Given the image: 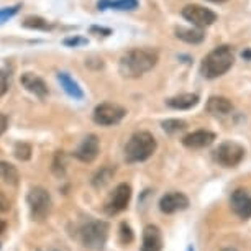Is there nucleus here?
Returning a JSON list of instances; mask_svg holds the SVG:
<instances>
[{"label":"nucleus","mask_w":251,"mask_h":251,"mask_svg":"<svg viewBox=\"0 0 251 251\" xmlns=\"http://www.w3.org/2000/svg\"><path fill=\"white\" fill-rule=\"evenodd\" d=\"M222 251H235L233 248H225V250H222Z\"/></svg>","instance_id":"f704fd0d"},{"label":"nucleus","mask_w":251,"mask_h":251,"mask_svg":"<svg viewBox=\"0 0 251 251\" xmlns=\"http://www.w3.org/2000/svg\"><path fill=\"white\" fill-rule=\"evenodd\" d=\"M231 208L240 219L248 220L251 219V194L245 189H236V191L231 194L230 199Z\"/></svg>","instance_id":"9d476101"},{"label":"nucleus","mask_w":251,"mask_h":251,"mask_svg":"<svg viewBox=\"0 0 251 251\" xmlns=\"http://www.w3.org/2000/svg\"><path fill=\"white\" fill-rule=\"evenodd\" d=\"M100 151V143L96 135H89L84 138V141L80 143V146L74 151V156L82 163H92L94 159L99 156Z\"/></svg>","instance_id":"f8f14e48"},{"label":"nucleus","mask_w":251,"mask_h":251,"mask_svg":"<svg viewBox=\"0 0 251 251\" xmlns=\"http://www.w3.org/2000/svg\"><path fill=\"white\" fill-rule=\"evenodd\" d=\"M7 126H8V120H7V117L3 115V113H0V136H2L3 133H5Z\"/></svg>","instance_id":"7c9ffc66"},{"label":"nucleus","mask_w":251,"mask_h":251,"mask_svg":"<svg viewBox=\"0 0 251 251\" xmlns=\"http://www.w3.org/2000/svg\"><path fill=\"white\" fill-rule=\"evenodd\" d=\"M210 2H217V3H219V2H225V0H210Z\"/></svg>","instance_id":"c9c22d12"},{"label":"nucleus","mask_w":251,"mask_h":251,"mask_svg":"<svg viewBox=\"0 0 251 251\" xmlns=\"http://www.w3.org/2000/svg\"><path fill=\"white\" fill-rule=\"evenodd\" d=\"M66 163H64V153L63 151H58L54 156V161H53V173L56 176H64V171H66Z\"/></svg>","instance_id":"393cba45"},{"label":"nucleus","mask_w":251,"mask_h":251,"mask_svg":"<svg viewBox=\"0 0 251 251\" xmlns=\"http://www.w3.org/2000/svg\"><path fill=\"white\" fill-rule=\"evenodd\" d=\"M156 138L150 131H136L130 136L125 145V161L126 163H141L153 156L156 151Z\"/></svg>","instance_id":"7ed1b4c3"},{"label":"nucleus","mask_w":251,"mask_h":251,"mask_svg":"<svg viewBox=\"0 0 251 251\" xmlns=\"http://www.w3.org/2000/svg\"><path fill=\"white\" fill-rule=\"evenodd\" d=\"M58 80H59L61 87L64 89V92L68 94L69 97L75 99V100H80V99H84L82 89L79 87V84L75 82V80L71 77L68 73H59L58 74Z\"/></svg>","instance_id":"dca6fc26"},{"label":"nucleus","mask_w":251,"mask_h":251,"mask_svg":"<svg viewBox=\"0 0 251 251\" xmlns=\"http://www.w3.org/2000/svg\"><path fill=\"white\" fill-rule=\"evenodd\" d=\"M113 173H115V169H112V168H108V166H105V168H102L100 171H99L96 176H94L92 179V184H94V187H97V189H100L103 186H107L108 182H110V179L113 176Z\"/></svg>","instance_id":"4be33fe9"},{"label":"nucleus","mask_w":251,"mask_h":251,"mask_svg":"<svg viewBox=\"0 0 251 251\" xmlns=\"http://www.w3.org/2000/svg\"><path fill=\"white\" fill-rule=\"evenodd\" d=\"M199 103L197 94H181V96L168 99V105L176 110H189V108L196 107Z\"/></svg>","instance_id":"f3484780"},{"label":"nucleus","mask_w":251,"mask_h":251,"mask_svg":"<svg viewBox=\"0 0 251 251\" xmlns=\"http://www.w3.org/2000/svg\"><path fill=\"white\" fill-rule=\"evenodd\" d=\"M10 201H8V197L0 191V214H3V212H8L10 210Z\"/></svg>","instance_id":"c85d7f7f"},{"label":"nucleus","mask_w":251,"mask_h":251,"mask_svg":"<svg viewBox=\"0 0 251 251\" xmlns=\"http://www.w3.org/2000/svg\"><path fill=\"white\" fill-rule=\"evenodd\" d=\"M187 126V123L184 120H177V118H171V120L163 122V128L168 133H177V131L184 130Z\"/></svg>","instance_id":"b1692460"},{"label":"nucleus","mask_w":251,"mask_h":251,"mask_svg":"<svg viewBox=\"0 0 251 251\" xmlns=\"http://www.w3.org/2000/svg\"><path fill=\"white\" fill-rule=\"evenodd\" d=\"M0 179L7 184H12L15 186L20 181V174H18L15 166H12L10 163H5V161H0Z\"/></svg>","instance_id":"412c9836"},{"label":"nucleus","mask_w":251,"mask_h":251,"mask_svg":"<svg viewBox=\"0 0 251 251\" xmlns=\"http://www.w3.org/2000/svg\"><path fill=\"white\" fill-rule=\"evenodd\" d=\"M28 207H30L31 217L38 222L45 220L51 212V196L50 192L43 187H33L26 196Z\"/></svg>","instance_id":"39448f33"},{"label":"nucleus","mask_w":251,"mask_h":251,"mask_svg":"<svg viewBox=\"0 0 251 251\" xmlns=\"http://www.w3.org/2000/svg\"><path fill=\"white\" fill-rule=\"evenodd\" d=\"M182 17L186 18L187 22H191L192 25H196L197 28L210 26L212 23L217 20V15L210 10V8L197 5V3H192V5L184 7L182 8Z\"/></svg>","instance_id":"1a4fd4ad"},{"label":"nucleus","mask_w":251,"mask_h":251,"mask_svg":"<svg viewBox=\"0 0 251 251\" xmlns=\"http://www.w3.org/2000/svg\"><path fill=\"white\" fill-rule=\"evenodd\" d=\"M233 61H235L233 48H230L226 45L219 46V48L212 50L203 58L201 64V73L207 79H217L220 75H224L233 66Z\"/></svg>","instance_id":"f03ea898"},{"label":"nucleus","mask_w":251,"mask_h":251,"mask_svg":"<svg viewBox=\"0 0 251 251\" xmlns=\"http://www.w3.org/2000/svg\"><path fill=\"white\" fill-rule=\"evenodd\" d=\"M126 115V110L117 103H100L94 108V122L97 125H102V126H110V125H117L118 122L123 120V117Z\"/></svg>","instance_id":"0eeeda50"},{"label":"nucleus","mask_w":251,"mask_h":251,"mask_svg":"<svg viewBox=\"0 0 251 251\" xmlns=\"http://www.w3.org/2000/svg\"><path fill=\"white\" fill-rule=\"evenodd\" d=\"M243 58H251V51H246V53H243Z\"/></svg>","instance_id":"72a5a7b5"},{"label":"nucleus","mask_w":251,"mask_h":251,"mask_svg":"<svg viewBox=\"0 0 251 251\" xmlns=\"http://www.w3.org/2000/svg\"><path fill=\"white\" fill-rule=\"evenodd\" d=\"M158 51L151 48H136L120 58L118 71L123 77H140L148 73L158 63Z\"/></svg>","instance_id":"f257e3e1"},{"label":"nucleus","mask_w":251,"mask_h":251,"mask_svg":"<svg viewBox=\"0 0 251 251\" xmlns=\"http://www.w3.org/2000/svg\"><path fill=\"white\" fill-rule=\"evenodd\" d=\"M18 10H20V5H13V7H3L0 8V25L10 20L12 17H15Z\"/></svg>","instance_id":"cd10ccee"},{"label":"nucleus","mask_w":251,"mask_h":251,"mask_svg":"<svg viewBox=\"0 0 251 251\" xmlns=\"http://www.w3.org/2000/svg\"><path fill=\"white\" fill-rule=\"evenodd\" d=\"M138 7V0H103L99 2V8H115V10H135Z\"/></svg>","instance_id":"6ab92c4d"},{"label":"nucleus","mask_w":251,"mask_h":251,"mask_svg":"<svg viewBox=\"0 0 251 251\" xmlns=\"http://www.w3.org/2000/svg\"><path fill=\"white\" fill-rule=\"evenodd\" d=\"M189 207V199L182 192H169L161 197L159 208L163 214H176Z\"/></svg>","instance_id":"9b49d317"},{"label":"nucleus","mask_w":251,"mask_h":251,"mask_svg":"<svg viewBox=\"0 0 251 251\" xmlns=\"http://www.w3.org/2000/svg\"><path fill=\"white\" fill-rule=\"evenodd\" d=\"M161 248H163V238L159 228L156 225H148L143 231L141 251H161Z\"/></svg>","instance_id":"2eb2a0df"},{"label":"nucleus","mask_w":251,"mask_h":251,"mask_svg":"<svg viewBox=\"0 0 251 251\" xmlns=\"http://www.w3.org/2000/svg\"><path fill=\"white\" fill-rule=\"evenodd\" d=\"M133 231H131L130 225L125 224V222H122L120 224V241L123 245H130L131 241H133Z\"/></svg>","instance_id":"bb28decb"},{"label":"nucleus","mask_w":251,"mask_h":251,"mask_svg":"<svg viewBox=\"0 0 251 251\" xmlns=\"http://www.w3.org/2000/svg\"><path fill=\"white\" fill-rule=\"evenodd\" d=\"M91 31L92 33H102L103 36H107V35H110V33H112L110 28H103V26H92Z\"/></svg>","instance_id":"2f4dec72"},{"label":"nucleus","mask_w":251,"mask_h":251,"mask_svg":"<svg viewBox=\"0 0 251 251\" xmlns=\"http://www.w3.org/2000/svg\"><path fill=\"white\" fill-rule=\"evenodd\" d=\"M176 36L179 40L186 41V43H192V45H197L203 41V33L202 30H194V28H176Z\"/></svg>","instance_id":"aec40b11"},{"label":"nucleus","mask_w":251,"mask_h":251,"mask_svg":"<svg viewBox=\"0 0 251 251\" xmlns=\"http://www.w3.org/2000/svg\"><path fill=\"white\" fill-rule=\"evenodd\" d=\"M108 238V224L102 220H91L80 230V241L89 250L100 251Z\"/></svg>","instance_id":"20e7f679"},{"label":"nucleus","mask_w":251,"mask_h":251,"mask_svg":"<svg viewBox=\"0 0 251 251\" xmlns=\"http://www.w3.org/2000/svg\"><path fill=\"white\" fill-rule=\"evenodd\" d=\"M189 251H194V248H192V246H191V248H189Z\"/></svg>","instance_id":"e433bc0d"},{"label":"nucleus","mask_w":251,"mask_h":251,"mask_svg":"<svg viewBox=\"0 0 251 251\" xmlns=\"http://www.w3.org/2000/svg\"><path fill=\"white\" fill-rule=\"evenodd\" d=\"M87 43V40H84V38H77V36H74V38H66L64 40V45L66 46H79V45H86Z\"/></svg>","instance_id":"c756f323"},{"label":"nucleus","mask_w":251,"mask_h":251,"mask_svg":"<svg viewBox=\"0 0 251 251\" xmlns=\"http://www.w3.org/2000/svg\"><path fill=\"white\" fill-rule=\"evenodd\" d=\"M15 156H17V159H20V161H28L31 158V146L28 143H17Z\"/></svg>","instance_id":"a878e982"},{"label":"nucleus","mask_w":251,"mask_h":251,"mask_svg":"<svg viewBox=\"0 0 251 251\" xmlns=\"http://www.w3.org/2000/svg\"><path fill=\"white\" fill-rule=\"evenodd\" d=\"M231 102L226 97H210L207 102V112L212 113V115H226V113L231 112Z\"/></svg>","instance_id":"a211bd4d"},{"label":"nucleus","mask_w":251,"mask_h":251,"mask_svg":"<svg viewBox=\"0 0 251 251\" xmlns=\"http://www.w3.org/2000/svg\"><path fill=\"white\" fill-rule=\"evenodd\" d=\"M214 141H215V133H212V131H208V130H197L184 136L182 145L191 150H202V148L210 146Z\"/></svg>","instance_id":"ddd939ff"},{"label":"nucleus","mask_w":251,"mask_h":251,"mask_svg":"<svg viewBox=\"0 0 251 251\" xmlns=\"http://www.w3.org/2000/svg\"><path fill=\"white\" fill-rule=\"evenodd\" d=\"M20 82L28 92L35 94L36 97L45 99L48 96V86H46V82L40 77V75H36L33 73H25V74H22Z\"/></svg>","instance_id":"4468645a"},{"label":"nucleus","mask_w":251,"mask_h":251,"mask_svg":"<svg viewBox=\"0 0 251 251\" xmlns=\"http://www.w3.org/2000/svg\"><path fill=\"white\" fill-rule=\"evenodd\" d=\"M23 26L31 28V30H48L50 23L41 17H26L23 20Z\"/></svg>","instance_id":"5701e85b"},{"label":"nucleus","mask_w":251,"mask_h":251,"mask_svg":"<svg viewBox=\"0 0 251 251\" xmlns=\"http://www.w3.org/2000/svg\"><path fill=\"white\" fill-rule=\"evenodd\" d=\"M5 230H7V224H5V220H2V219H0V235H2Z\"/></svg>","instance_id":"473e14b6"},{"label":"nucleus","mask_w":251,"mask_h":251,"mask_svg":"<svg viewBox=\"0 0 251 251\" xmlns=\"http://www.w3.org/2000/svg\"><path fill=\"white\" fill-rule=\"evenodd\" d=\"M130 199H131V187L125 182L118 184L115 187V191H113L110 194V197L107 199V203H105L107 214H110V215L120 214V212H123L126 207H128Z\"/></svg>","instance_id":"6e6552de"},{"label":"nucleus","mask_w":251,"mask_h":251,"mask_svg":"<svg viewBox=\"0 0 251 251\" xmlns=\"http://www.w3.org/2000/svg\"><path fill=\"white\" fill-rule=\"evenodd\" d=\"M215 161H219L224 168H235L245 158V148L235 141H225L214 151Z\"/></svg>","instance_id":"423d86ee"}]
</instances>
